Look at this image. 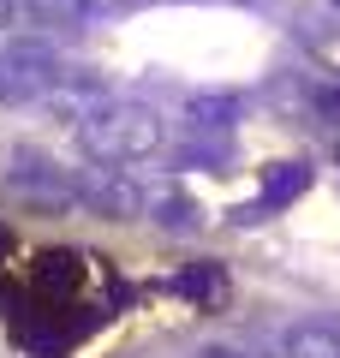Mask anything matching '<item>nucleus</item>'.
I'll return each instance as SVG.
<instances>
[{"label": "nucleus", "mask_w": 340, "mask_h": 358, "mask_svg": "<svg viewBox=\"0 0 340 358\" xmlns=\"http://www.w3.org/2000/svg\"><path fill=\"white\" fill-rule=\"evenodd\" d=\"M233 114H239V96H197L191 102V126L197 131H227Z\"/></svg>", "instance_id": "1a4fd4ad"}, {"label": "nucleus", "mask_w": 340, "mask_h": 358, "mask_svg": "<svg viewBox=\"0 0 340 358\" xmlns=\"http://www.w3.org/2000/svg\"><path fill=\"white\" fill-rule=\"evenodd\" d=\"M13 13H18V0H0V24H13Z\"/></svg>", "instance_id": "2eb2a0df"}, {"label": "nucleus", "mask_w": 340, "mask_h": 358, "mask_svg": "<svg viewBox=\"0 0 340 358\" xmlns=\"http://www.w3.org/2000/svg\"><path fill=\"white\" fill-rule=\"evenodd\" d=\"M304 48L323 60V72L340 78V30H334V24H304Z\"/></svg>", "instance_id": "9b49d317"}, {"label": "nucleus", "mask_w": 340, "mask_h": 358, "mask_svg": "<svg viewBox=\"0 0 340 358\" xmlns=\"http://www.w3.org/2000/svg\"><path fill=\"white\" fill-rule=\"evenodd\" d=\"M6 251H13V233H6V227H0V263H6Z\"/></svg>", "instance_id": "dca6fc26"}, {"label": "nucleus", "mask_w": 340, "mask_h": 358, "mask_svg": "<svg viewBox=\"0 0 340 358\" xmlns=\"http://www.w3.org/2000/svg\"><path fill=\"white\" fill-rule=\"evenodd\" d=\"M84 6H90V18H96V13H126V6H143V0H84Z\"/></svg>", "instance_id": "ddd939ff"}, {"label": "nucleus", "mask_w": 340, "mask_h": 358, "mask_svg": "<svg viewBox=\"0 0 340 358\" xmlns=\"http://www.w3.org/2000/svg\"><path fill=\"white\" fill-rule=\"evenodd\" d=\"M143 209H150L155 221H167V227H197V209H191V197L173 192V185H155V192H143Z\"/></svg>", "instance_id": "6e6552de"}, {"label": "nucleus", "mask_w": 340, "mask_h": 358, "mask_svg": "<svg viewBox=\"0 0 340 358\" xmlns=\"http://www.w3.org/2000/svg\"><path fill=\"white\" fill-rule=\"evenodd\" d=\"M72 192H78V209H90V215H108V221L143 215V185L120 167H78Z\"/></svg>", "instance_id": "7ed1b4c3"}, {"label": "nucleus", "mask_w": 340, "mask_h": 358, "mask_svg": "<svg viewBox=\"0 0 340 358\" xmlns=\"http://www.w3.org/2000/svg\"><path fill=\"white\" fill-rule=\"evenodd\" d=\"M60 84H72V66L48 42L24 36L0 54V102H48Z\"/></svg>", "instance_id": "f03ea898"}, {"label": "nucleus", "mask_w": 340, "mask_h": 358, "mask_svg": "<svg viewBox=\"0 0 340 358\" xmlns=\"http://www.w3.org/2000/svg\"><path fill=\"white\" fill-rule=\"evenodd\" d=\"M316 108H323V114L340 126V84H323V90H316Z\"/></svg>", "instance_id": "f8f14e48"}, {"label": "nucleus", "mask_w": 340, "mask_h": 358, "mask_svg": "<svg viewBox=\"0 0 340 358\" xmlns=\"http://www.w3.org/2000/svg\"><path fill=\"white\" fill-rule=\"evenodd\" d=\"M78 150L90 155L96 167H138L155 162L167 150V120L155 114L150 102H132V96H108L96 114L78 126Z\"/></svg>", "instance_id": "f257e3e1"}, {"label": "nucleus", "mask_w": 340, "mask_h": 358, "mask_svg": "<svg viewBox=\"0 0 340 358\" xmlns=\"http://www.w3.org/2000/svg\"><path fill=\"white\" fill-rule=\"evenodd\" d=\"M173 287H179V293H191V299H203V305H215V299L227 293V275L215 263H197V268H185Z\"/></svg>", "instance_id": "9d476101"}, {"label": "nucleus", "mask_w": 340, "mask_h": 358, "mask_svg": "<svg viewBox=\"0 0 340 358\" xmlns=\"http://www.w3.org/2000/svg\"><path fill=\"white\" fill-rule=\"evenodd\" d=\"M6 192L18 203H42V209H78V192H72V173L66 167H13L6 173Z\"/></svg>", "instance_id": "39448f33"}, {"label": "nucleus", "mask_w": 340, "mask_h": 358, "mask_svg": "<svg viewBox=\"0 0 340 358\" xmlns=\"http://www.w3.org/2000/svg\"><path fill=\"white\" fill-rule=\"evenodd\" d=\"M304 192H311V162H275V167L263 173V192H257L245 209H233V221H239V227H251V221L287 209L292 197H304Z\"/></svg>", "instance_id": "20e7f679"}, {"label": "nucleus", "mask_w": 340, "mask_h": 358, "mask_svg": "<svg viewBox=\"0 0 340 358\" xmlns=\"http://www.w3.org/2000/svg\"><path fill=\"white\" fill-rule=\"evenodd\" d=\"M281 358H340V322H292L287 334H281Z\"/></svg>", "instance_id": "423d86ee"}, {"label": "nucleus", "mask_w": 340, "mask_h": 358, "mask_svg": "<svg viewBox=\"0 0 340 358\" xmlns=\"http://www.w3.org/2000/svg\"><path fill=\"white\" fill-rule=\"evenodd\" d=\"M13 18L42 24V30H72V24H84V18H90V6H84V0H18Z\"/></svg>", "instance_id": "0eeeda50"}, {"label": "nucleus", "mask_w": 340, "mask_h": 358, "mask_svg": "<svg viewBox=\"0 0 340 358\" xmlns=\"http://www.w3.org/2000/svg\"><path fill=\"white\" fill-rule=\"evenodd\" d=\"M197 358H251V352H239V346H203Z\"/></svg>", "instance_id": "4468645a"}]
</instances>
